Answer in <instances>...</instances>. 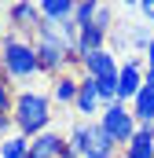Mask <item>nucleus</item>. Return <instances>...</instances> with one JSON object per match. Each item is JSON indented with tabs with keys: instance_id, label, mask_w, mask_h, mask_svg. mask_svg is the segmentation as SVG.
<instances>
[{
	"instance_id": "obj_1",
	"label": "nucleus",
	"mask_w": 154,
	"mask_h": 158,
	"mask_svg": "<svg viewBox=\"0 0 154 158\" xmlns=\"http://www.w3.org/2000/svg\"><path fill=\"white\" fill-rule=\"evenodd\" d=\"M11 121H15V132H22V136H40V132H48V125H51V96H44V92H18L15 96V110H11Z\"/></svg>"
},
{
	"instance_id": "obj_2",
	"label": "nucleus",
	"mask_w": 154,
	"mask_h": 158,
	"mask_svg": "<svg viewBox=\"0 0 154 158\" xmlns=\"http://www.w3.org/2000/svg\"><path fill=\"white\" fill-rule=\"evenodd\" d=\"M0 66H4V77H11V81L37 77V74H40V63H37L33 40H26L22 33H7L4 44H0Z\"/></svg>"
},
{
	"instance_id": "obj_3",
	"label": "nucleus",
	"mask_w": 154,
	"mask_h": 158,
	"mask_svg": "<svg viewBox=\"0 0 154 158\" xmlns=\"http://www.w3.org/2000/svg\"><path fill=\"white\" fill-rule=\"evenodd\" d=\"M33 48H37V63H40V74H51V77H59L74 59H70V48H66V40L59 33V26L55 22H48V19H40L37 33H33Z\"/></svg>"
},
{
	"instance_id": "obj_4",
	"label": "nucleus",
	"mask_w": 154,
	"mask_h": 158,
	"mask_svg": "<svg viewBox=\"0 0 154 158\" xmlns=\"http://www.w3.org/2000/svg\"><path fill=\"white\" fill-rule=\"evenodd\" d=\"M99 125L110 132V140H114L117 147H125V143L136 136V129H140V121H136V114H132L128 103H110V107H103V110H99Z\"/></svg>"
},
{
	"instance_id": "obj_5",
	"label": "nucleus",
	"mask_w": 154,
	"mask_h": 158,
	"mask_svg": "<svg viewBox=\"0 0 154 158\" xmlns=\"http://www.w3.org/2000/svg\"><path fill=\"white\" fill-rule=\"evenodd\" d=\"M140 88H143V59L132 55V59H125V66L117 74V103H132L140 96Z\"/></svg>"
},
{
	"instance_id": "obj_6",
	"label": "nucleus",
	"mask_w": 154,
	"mask_h": 158,
	"mask_svg": "<svg viewBox=\"0 0 154 158\" xmlns=\"http://www.w3.org/2000/svg\"><path fill=\"white\" fill-rule=\"evenodd\" d=\"M7 19H11V26H15V33H37L40 26V7L33 0H15L11 7H7Z\"/></svg>"
},
{
	"instance_id": "obj_7",
	"label": "nucleus",
	"mask_w": 154,
	"mask_h": 158,
	"mask_svg": "<svg viewBox=\"0 0 154 158\" xmlns=\"http://www.w3.org/2000/svg\"><path fill=\"white\" fill-rule=\"evenodd\" d=\"M81 66H84L88 77H117V74H121V66H117V59H114L110 48H99V52L81 55Z\"/></svg>"
},
{
	"instance_id": "obj_8",
	"label": "nucleus",
	"mask_w": 154,
	"mask_h": 158,
	"mask_svg": "<svg viewBox=\"0 0 154 158\" xmlns=\"http://www.w3.org/2000/svg\"><path fill=\"white\" fill-rule=\"evenodd\" d=\"M117 155V143L110 140V132L92 118L88 121V147H84V158H114Z\"/></svg>"
},
{
	"instance_id": "obj_9",
	"label": "nucleus",
	"mask_w": 154,
	"mask_h": 158,
	"mask_svg": "<svg viewBox=\"0 0 154 158\" xmlns=\"http://www.w3.org/2000/svg\"><path fill=\"white\" fill-rule=\"evenodd\" d=\"M66 155V136H59V132H40L30 140V158H63Z\"/></svg>"
},
{
	"instance_id": "obj_10",
	"label": "nucleus",
	"mask_w": 154,
	"mask_h": 158,
	"mask_svg": "<svg viewBox=\"0 0 154 158\" xmlns=\"http://www.w3.org/2000/svg\"><path fill=\"white\" fill-rule=\"evenodd\" d=\"M74 107H77V114H84L88 121H92L99 110H103V103H99V92H95V77H88V74L81 77V88H77V103H74Z\"/></svg>"
},
{
	"instance_id": "obj_11",
	"label": "nucleus",
	"mask_w": 154,
	"mask_h": 158,
	"mask_svg": "<svg viewBox=\"0 0 154 158\" xmlns=\"http://www.w3.org/2000/svg\"><path fill=\"white\" fill-rule=\"evenodd\" d=\"M125 158H154V125L136 129V136L125 143Z\"/></svg>"
},
{
	"instance_id": "obj_12",
	"label": "nucleus",
	"mask_w": 154,
	"mask_h": 158,
	"mask_svg": "<svg viewBox=\"0 0 154 158\" xmlns=\"http://www.w3.org/2000/svg\"><path fill=\"white\" fill-rule=\"evenodd\" d=\"M77 88H81V77H70V74L51 77V103L74 107V103H77Z\"/></svg>"
},
{
	"instance_id": "obj_13",
	"label": "nucleus",
	"mask_w": 154,
	"mask_h": 158,
	"mask_svg": "<svg viewBox=\"0 0 154 158\" xmlns=\"http://www.w3.org/2000/svg\"><path fill=\"white\" fill-rule=\"evenodd\" d=\"M107 30H99L95 22L92 26H81V37H77V59L81 55H88V52H99V48H107Z\"/></svg>"
},
{
	"instance_id": "obj_14",
	"label": "nucleus",
	"mask_w": 154,
	"mask_h": 158,
	"mask_svg": "<svg viewBox=\"0 0 154 158\" xmlns=\"http://www.w3.org/2000/svg\"><path fill=\"white\" fill-rule=\"evenodd\" d=\"M11 110H15V92L7 88V81H0V143L11 136L15 121H11Z\"/></svg>"
},
{
	"instance_id": "obj_15",
	"label": "nucleus",
	"mask_w": 154,
	"mask_h": 158,
	"mask_svg": "<svg viewBox=\"0 0 154 158\" xmlns=\"http://www.w3.org/2000/svg\"><path fill=\"white\" fill-rule=\"evenodd\" d=\"M128 107H132V114H136V121H140V125H154V92L147 88V85L140 88V96H136Z\"/></svg>"
},
{
	"instance_id": "obj_16",
	"label": "nucleus",
	"mask_w": 154,
	"mask_h": 158,
	"mask_svg": "<svg viewBox=\"0 0 154 158\" xmlns=\"http://www.w3.org/2000/svg\"><path fill=\"white\" fill-rule=\"evenodd\" d=\"M40 19H48V22H59V19H66V15H74L77 0H40Z\"/></svg>"
},
{
	"instance_id": "obj_17",
	"label": "nucleus",
	"mask_w": 154,
	"mask_h": 158,
	"mask_svg": "<svg viewBox=\"0 0 154 158\" xmlns=\"http://www.w3.org/2000/svg\"><path fill=\"white\" fill-rule=\"evenodd\" d=\"M0 158H30V136L11 132V136L0 143Z\"/></svg>"
},
{
	"instance_id": "obj_18",
	"label": "nucleus",
	"mask_w": 154,
	"mask_h": 158,
	"mask_svg": "<svg viewBox=\"0 0 154 158\" xmlns=\"http://www.w3.org/2000/svg\"><path fill=\"white\" fill-rule=\"evenodd\" d=\"M66 143H70V151L77 158H84V147H88V121H77L74 129H70V136H66Z\"/></svg>"
},
{
	"instance_id": "obj_19",
	"label": "nucleus",
	"mask_w": 154,
	"mask_h": 158,
	"mask_svg": "<svg viewBox=\"0 0 154 158\" xmlns=\"http://www.w3.org/2000/svg\"><path fill=\"white\" fill-rule=\"evenodd\" d=\"M151 40H154V30H151V26H132V30L125 33V44H132V48H140V52H147Z\"/></svg>"
},
{
	"instance_id": "obj_20",
	"label": "nucleus",
	"mask_w": 154,
	"mask_h": 158,
	"mask_svg": "<svg viewBox=\"0 0 154 158\" xmlns=\"http://www.w3.org/2000/svg\"><path fill=\"white\" fill-rule=\"evenodd\" d=\"M95 11H99V0H77V7H74L77 26H92L95 22Z\"/></svg>"
},
{
	"instance_id": "obj_21",
	"label": "nucleus",
	"mask_w": 154,
	"mask_h": 158,
	"mask_svg": "<svg viewBox=\"0 0 154 158\" xmlns=\"http://www.w3.org/2000/svg\"><path fill=\"white\" fill-rule=\"evenodd\" d=\"M95 26H99V30H107V33H110V26H114V11H110V7H107V4H99V11H95Z\"/></svg>"
},
{
	"instance_id": "obj_22",
	"label": "nucleus",
	"mask_w": 154,
	"mask_h": 158,
	"mask_svg": "<svg viewBox=\"0 0 154 158\" xmlns=\"http://www.w3.org/2000/svg\"><path fill=\"white\" fill-rule=\"evenodd\" d=\"M140 11H143V19L154 26V0H140Z\"/></svg>"
},
{
	"instance_id": "obj_23",
	"label": "nucleus",
	"mask_w": 154,
	"mask_h": 158,
	"mask_svg": "<svg viewBox=\"0 0 154 158\" xmlns=\"http://www.w3.org/2000/svg\"><path fill=\"white\" fill-rule=\"evenodd\" d=\"M143 63H147V70H154V40L147 44V52H143Z\"/></svg>"
},
{
	"instance_id": "obj_24",
	"label": "nucleus",
	"mask_w": 154,
	"mask_h": 158,
	"mask_svg": "<svg viewBox=\"0 0 154 158\" xmlns=\"http://www.w3.org/2000/svg\"><path fill=\"white\" fill-rule=\"evenodd\" d=\"M143 85H147V88L154 92V70H147V74H143Z\"/></svg>"
},
{
	"instance_id": "obj_25",
	"label": "nucleus",
	"mask_w": 154,
	"mask_h": 158,
	"mask_svg": "<svg viewBox=\"0 0 154 158\" xmlns=\"http://www.w3.org/2000/svg\"><path fill=\"white\" fill-rule=\"evenodd\" d=\"M121 7H140V0H117Z\"/></svg>"
},
{
	"instance_id": "obj_26",
	"label": "nucleus",
	"mask_w": 154,
	"mask_h": 158,
	"mask_svg": "<svg viewBox=\"0 0 154 158\" xmlns=\"http://www.w3.org/2000/svg\"><path fill=\"white\" fill-rule=\"evenodd\" d=\"M4 37H7V33H4V19H0V44H4Z\"/></svg>"
},
{
	"instance_id": "obj_27",
	"label": "nucleus",
	"mask_w": 154,
	"mask_h": 158,
	"mask_svg": "<svg viewBox=\"0 0 154 158\" xmlns=\"http://www.w3.org/2000/svg\"><path fill=\"white\" fill-rule=\"evenodd\" d=\"M0 81H4V66H0Z\"/></svg>"
},
{
	"instance_id": "obj_28",
	"label": "nucleus",
	"mask_w": 154,
	"mask_h": 158,
	"mask_svg": "<svg viewBox=\"0 0 154 158\" xmlns=\"http://www.w3.org/2000/svg\"><path fill=\"white\" fill-rule=\"evenodd\" d=\"M33 4H40V0H33Z\"/></svg>"
}]
</instances>
